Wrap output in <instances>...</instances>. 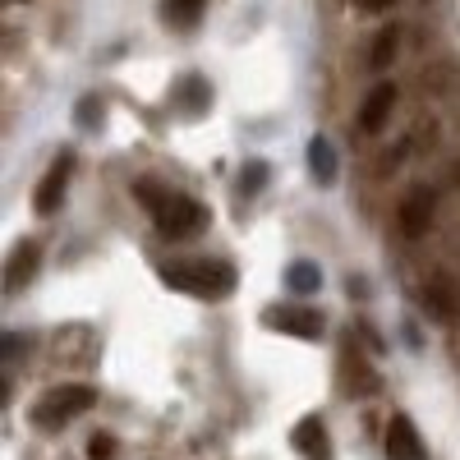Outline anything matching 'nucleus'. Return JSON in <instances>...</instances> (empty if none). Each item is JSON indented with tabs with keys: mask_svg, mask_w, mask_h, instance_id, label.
Here are the masks:
<instances>
[{
	"mask_svg": "<svg viewBox=\"0 0 460 460\" xmlns=\"http://www.w3.org/2000/svg\"><path fill=\"white\" fill-rule=\"evenodd\" d=\"M134 194H138V203H147L152 221H157V230L166 240H194V235L208 230V208L199 199L171 194V189H162L157 180H138Z\"/></svg>",
	"mask_w": 460,
	"mask_h": 460,
	"instance_id": "1",
	"label": "nucleus"
},
{
	"mask_svg": "<svg viewBox=\"0 0 460 460\" xmlns=\"http://www.w3.org/2000/svg\"><path fill=\"white\" fill-rule=\"evenodd\" d=\"M162 281L171 290L184 295H199V299H221L235 290V267L221 262V258H199V262H166L162 267Z\"/></svg>",
	"mask_w": 460,
	"mask_h": 460,
	"instance_id": "2",
	"label": "nucleus"
},
{
	"mask_svg": "<svg viewBox=\"0 0 460 460\" xmlns=\"http://www.w3.org/2000/svg\"><path fill=\"white\" fill-rule=\"evenodd\" d=\"M93 401H97L93 387H84V382H65V387H56V392L42 396V405L32 410V424L56 433V429L69 424V419H79L84 410H93Z\"/></svg>",
	"mask_w": 460,
	"mask_h": 460,
	"instance_id": "3",
	"label": "nucleus"
},
{
	"mask_svg": "<svg viewBox=\"0 0 460 460\" xmlns=\"http://www.w3.org/2000/svg\"><path fill=\"white\" fill-rule=\"evenodd\" d=\"M267 327L281 336H299V341H323L327 318L318 309H304V304H272L267 309Z\"/></svg>",
	"mask_w": 460,
	"mask_h": 460,
	"instance_id": "4",
	"label": "nucleus"
},
{
	"mask_svg": "<svg viewBox=\"0 0 460 460\" xmlns=\"http://www.w3.org/2000/svg\"><path fill=\"white\" fill-rule=\"evenodd\" d=\"M433 212H438V194L429 184H419V189H410L405 194V203H401V230L410 240H419V235H429V226H433Z\"/></svg>",
	"mask_w": 460,
	"mask_h": 460,
	"instance_id": "5",
	"label": "nucleus"
},
{
	"mask_svg": "<svg viewBox=\"0 0 460 460\" xmlns=\"http://www.w3.org/2000/svg\"><path fill=\"white\" fill-rule=\"evenodd\" d=\"M69 175H74V152H60V157L51 162V171H47V180L37 184V212L42 217H51L60 203H65V189H69Z\"/></svg>",
	"mask_w": 460,
	"mask_h": 460,
	"instance_id": "6",
	"label": "nucleus"
},
{
	"mask_svg": "<svg viewBox=\"0 0 460 460\" xmlns=\"http://www.w3.org/2000/svg\"><path fill=\"white\" fill-rule=\"evenodd\" d=\"M387 456L392 460H429L424 442H419V429L405 414H392V424H387Z\"/></svg>",
	"mask_w": 460,
	"mask_h": 460,
	"instance_id": "7",
	"label": "nucleus"
},
{
	"mask_svg": "<svg viewBox=\"0 0 460 460\" xmlns=\"http://www.w3.org/2000/svg\"><path fill=\"white\" fill-rule=\"evenodd\" d=\"M392 106H396V88H392V84H377V88L364 97V111H359V129H364V134H377L382 125L392 120Z\"/></svg>",
	"mask_w": 460,
	"mask_h": 460,
	"instance_id": "8",
	"label": "nucleus"
},
{
	"mask_svg": "<svg viewBox=\"0 0 460 460\" xmlns=\"http://www.w3.org/2000/svg\"><path fill=\"white\" fill-rule=\"evenodd\" d=\"M295 451H299L304 460H332V451H327V429H323L318 414H304L299 424H295Z\"/></svg>",
	"mask_w": 460,
	"mask_h": 460,
	"instance_id": "9",
	"label": "nucleus"
},
{
	"mask_svg": "<svg viewBox=\"0 0 460 460\" xmlns=\"http://www.w3.org/2000/svg\"><path fill=\"white\" fill-rule=\"evenodd\" d=\"M37 258H42V253H37L32 240H19V244H14L10 267H5V286H10V290H23V286L37 277Z\"/></svg>",
	"mask_w": 460,
	"mask_h": 460,
	"instance_id": "10",
	"label": "nucleus"
},
{
	"mask_svg": "<svg viewBox=\"0 0 460 460\" xmlns=\"http://www.w3.org/2000/svg\"><path fill=\"white\" fill-rule=\"evenodd\" d=\"M286 286L295 290V295H318V286H323V272L309 262V258H299V262H290L286 267Z\"/></svg>",
	"mask_w": 460,
	"mask_h": 460,
	"instance_id": "11",
	"label": "nucleus"
},
{
	"mask_svg": "<svg viewBox=\"0 0 460 460\" xmlns=\"http://www.w3.org/2000/svg\"><path fill=\"white\" fill-rule=\"evenodd\" d=\"M309 171H314L318 184H332V180H336V152H332L327 138H314V143H309Z\"/></svg>",
	"mask_w": 460,
	"mask_h": 460,
	"instance_id": "12",
	"label": "nucleus"
},
{
	"mask_svg": "<svg viewBox=\"0 0 460 460\" xmlns=\"http://www.w3.org/2000/svg\"><path fill=\"white\" fill-rule=\"evenodd\" d=\"M396 47H401V28H382V32H377V42H373V51H368V65L382 74V69L392 65Z\"/></svg>",
	"mask_w": 460,
	"mask_h": 460,
	"instance_id": "13",
	"label": "nucleus"
},
{
	"mask_svg": "<svg viewBox=\"0 0 460 460\" xmlns=\"http://www.w3.org/2000/svg\"><path fill=\"white\" fill-rule=\"evenodd\" d=\"M208 10V0H166V19L175 28H189V23H199V14Z\"/></svg>",
	"mask_w": 460,
	"mask_h": 460,
	"instance_id": "14",
	"label": "nucleus"
},
{
	"mask_svg": "<svg viewBox=\"0 0 460 460\" xmlns=\"http://www.w3.org/2000/svg\"><path fill=\"white\" fill-rule=\"evenodd\" d=\"M88 460H115V438L111 433L88 438Z\"/></svg>",
	"mask_w": 460,
	"mask_h": 460,
	"instance_id": "15",
	"label": "nucleus"
},
{
	"mask_svg": "<svg viewBox=\"0 0 460 460\" xmlns=\"http://www.w3.org/2000/svg\"><path fill=\"white\" fill-rule=\"evenodd\" d=\"M267 175H272V171H267L262 162H249L244 166V194H258V189L267 184Z\"/></svg>",
	"mask_w": 460,
	"mask_h": 460,
	"instance_id": "16",
	"label": "nucleus"
},
{
	"mask_svg": "<svg viewBox=\"0 0 460 460\" xmlns=\"http://www.w3.org/2000/svg\"><path fill=\"white\" fill-rule=\"evenodd\" d=\"M84 125H88V129L97 125V97H88V102H84Z\"/></svg>",
	"mask_w": 460,
	"mask_h": 460,
	"instance_id": "17",
	"label": "nucleus"
},
{
	"mask_svg": "<svg viewBox=\"0 0 460 460\" xmlns=\"http://www.w3.org/2000/svg\"><path fill=\"white\" fill-rule=\"evenodd\" d=\"M359 5H364V10H392L396 0H359Z\"/></svg>",
	"mask_w": 460,
	"mask_h": 460,
	"instance_id": "18",
	"label": "nucleus"
}]
</instances>
